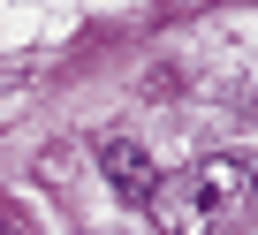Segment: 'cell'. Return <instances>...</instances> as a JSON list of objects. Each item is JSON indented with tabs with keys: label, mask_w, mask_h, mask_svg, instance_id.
Masks as SVG:
<instances>
[{
	"label": "cell",
	"mask_w": 258,
	"mask_h": 235,
	"mask_svg": "<svg viewBox=\"0 0 258 235\" xmlns=\"http://www.w3.org/2000/svg\"><path fill=\"white\" fill-rule=\"evenodd\" d=\"M250 197H258V160L205 152V160H190L182 175H160L152 197H145V212H152L160 235H213V227H228Z\"/></svg>",
	"instance_id": "cell-1"
},
{
	"label": "cell",
	"mask_w": 258,
	"mask_h": 235,
	"mask_svg": "<svg viewBox=\"0 0 258 235\" xmlns=\"http://www.w3.org/2000/svg\"><path fill=\"white\" fill-rule=\"evenodd\" d=\"M99 167H106V182H114V197H121V205H145V197H152V182H160L137 137H106V144H99Z\"/></svg>",
	"instance_id": "cell-2"
},
{
	"label": "cell",
	"mask_w": 258,
	"mask_h": 235,
	"mask_svg": "<svg viewBox=\"0 0 258 235\" xmlns=\"http://www.w3.org/2000/svg\"><path fill=\"white\" fill-rule=\"evenodd\" d=\"M0 235H8V227H0Z\"/></svg>",
	"instance_id": "cell-3"
}]
</instances>
